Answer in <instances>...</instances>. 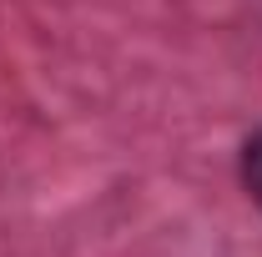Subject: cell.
<instances>
[{
  "label": "cell",
  "mask_w": 262,
  "mask_h": 257,
  "mask_svg": "<svg viewBox=\"0 0 262 257\" xmlns=\"http://www.w3.org/2000/svg\"><path fill=\"white\" fill-rule=\"evenodd\" d=\"M237 172H242V187H247V197L262 207V126L242 141V157H237Z\"/></svg>",
  "instance_id": "obj_1"
}]
</instances>
